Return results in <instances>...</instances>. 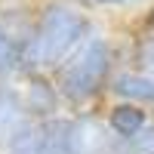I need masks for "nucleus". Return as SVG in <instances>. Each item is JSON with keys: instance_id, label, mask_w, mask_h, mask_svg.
I'll use <instances>...</instances> for the list:
<instances>
[{"instance_id": "nucleus-1", "label": "nucleus", "mask_w": 154, "mask_h": 154, "mask_svg": "<svg viewBox=\"0 0 154 154\" xmlns=\"http://www.w3.org/2000/svg\"><path fill=\"white\" fill-rule=\"evenodd\" d=\"M96 31L86 6L74 0H46L25 40V74H49Z\"/></svg>"}, {"instance_id": "nucleus-2", "label": "nucleus", "mask_w": 154, "mask_h": 154, "mask_svg": "<svg viewBox=\"0 0 154 154\" xmlns=\"http://www.w3.org/2000/svg\"><path fill=\"white\" fill-rule=\"evenodd\" d=\"M114 53L111 37L93 31L74 53L53 71V83L62 96V105L68 108H86L108 89V80L114 74Z\"/></svg>"}, {"instance_id": "nucleus-3", "label": "nucleus", "mask_w": 154, "mask_h": 154, "mask_svg": "<svg viewBox=\"0 0 154 154\" xmlns=\"http://www.w3.org/2000/svg\"><path fill=\"white\" fill-rule=\"evenodd\" d=\"M49 154H117L120 142L108 133L102 117L89 111H77L71 117L43 120Z\"/></svg>"}, {"instance_id": "nucleus-4", "label": "nucleus", "mask_w": 154, "mask_h": 154, "mask_svg": "<svg viewBox=\"0 0 154 154\" xmlns=\"http://www.w3.org/2000/svg\"><path fill=\"white\" fill-rule=\"evenodd\" d=\"M22 80H25V86L19 89V96H22V108L28 114V120L43 123V120L59 117L62 96L53 83V77L49 74H25Z\"/></svg>"}, {"instance_id": "nucleus-5", "label": "nucleus", "mask_w": 154, "mask_h": 154, "mask_svg": "<svg viewBox=\"0 0 154 154\" xmlns=\"http://www.w3.org/2000/svg\"><path fill=\"white\" fill-rule=\"evenodd\" d=\"M108 93L117 96V102H136L142 108H154V77L136 68L114 71L108 80Z\"/></svg>"}, {"instance_id": "nucleus-6", "label": "nucleus", "mask_w": 154, "mask_h": 154, "mask_svg": "<svg viewBox=\"0 0 154 154\" xmlns=\"http://www.w3.org/2000/svg\"><path fill=\"white\" fill-rule=\"evenodd\" d=\"M148 120H151L148 108L136 105V102H114L108 117H105V126H108V133L117 139V142H130Z\"/></svg>"}, {"instance_id": "nucleus-7", "label": "nucleus", "mask_w": 154, "mask_h": 154, "mask_svg": "<svg viewBox=\"0 0 154 154\" xmlns=\"http://www.w3.org/2000/svg\"><path fill=\"white\" fill-rule=\"evenodd\" d=\"M12 77H25V40L12 34L0 16V83H9Z\"/></svg>"}, {"instance_id": "nucleus-8", "label": "nucleus", "mask_w": 154, "mask_h": 154, "mask_svg": "<svg viewBox=\"0 0 154 154\" xmlns=\"http://www.w3.org/2000/svg\"><path fill=\"white\" fill-rule=\"evenodd\" d=\"M28 120V114L22 108V96L12 83H0V151L6 148L12 133Z\"/></svg>"}, {"instance_id": "nucleus-9", "label": "nucleus", "mask_w": 154, "mask_h": 154, "mask_svg": "<svg viewBox=\"0 0 154 154\" xmlns=\"http://www.w3.org/2000/svg\"><path fill=\"white\" fill-rule=\"evenodd\" d=\"M3 151H6V154H49L43 123H37V120H25L19 130L12 133V139L6 142Z\"/></svg>"}, {"instance_id": "nucleus-10", "label": "nucleus", "mask_w": 154, "mask_h": 154, "mask_svg": "<svg viewBox=\"0 0 154 154\" xmlns=\"http://www.w3.org/2000/svg\"><path fill=\"white\" fill-rule=\"evenodd\" d=\"M133 68L142 71L148 77H154V31L151 28H139V34L133 37Z\"/></svg>"}, {"instance_id": "nucleus-11", "label": "nucleus", "mask_w": 154, "mask_h": 154, "mask_svg": "<svg viewBox=\"0 0 154 154\" xmlns=\"http://www.w3.org/2000/svg\"><path fill=\"white\" fill-rule=\"evenodd\" d=\"M117 154H154V120H148L130 142H120Z\"/></svg>"}, {"instance_id": "nucleus-12", "label": "nucleus", "mask_w": 154, "mask_h": 154, "mask_svg": "<svg viewBox=\"0 0 154 154\" xmlns=\"http://www.w3.org/2000/svg\"><path fill=\"white\" fill-rule=\"evenodd\" d=\"M86 6H96V9H126V6H139L145 0H83Z\"/></svg>"}, {"instance_id": "nucleus-13", "label": "nucleus", "mask_w": 154, "mask_h": 154, "mask_svg": "<svg viewBox=\"0 0 154 154\" xmlns=\"http://www.w3.org/2000/svg\"><path fill=\"white\" fill-rule=\"evenodd\" d=\"M142 28H151V31H154V6L145 12V19H142Z\"/></svg>"}]
</instances>
